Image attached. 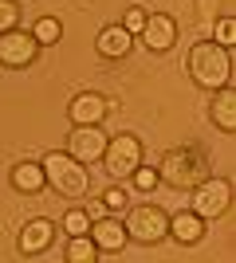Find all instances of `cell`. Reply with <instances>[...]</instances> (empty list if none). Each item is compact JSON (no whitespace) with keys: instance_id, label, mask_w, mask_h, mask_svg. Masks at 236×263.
Here are the masks:
<instances>
[{"instance_id":"cell-1","label":"cell","mask_w":236,"mask_h":263,"mask_svg":"<svg viewBox=\"0 0 236 263\" xmlns=\"http://www.w3.org/2000/svg\"><path fill=\"white\" fill-rule=\"evenodd\" d=\"M185 67H189L193 87H201V90H221L232 83V51L213 44V40L193 44L189 55H185Z\"/></svg>"},{"instance_id":"cell-2","label":"cell","mask_w":236,"mask_h":263,"mask_svg":"<svg viewBox=\"0 0 236 263\" xmlns=\"http://www.w3.org/2000/svg\"><path fill=\"white\" fill-rule=\"evenodd\" d=\"M154 169L169 189L189 193V189H197L205 177H209V157H205L197 145H173V149H166V154L157 157Z\"/></svg>"},{"instance_id":"cell-3","label":"cell","mask_w":236,"mask_h":263,"mask_svg":"<svg viewBox=\"0 0 236 263\" xmlns=\"http://www.w3.org/2000/svg\"><path fill=\"white\" fill-rule=\"evenodd\" d=\"M40 165H44L47 185L56 189L59 197L83 200V197L90 193V173H87V165L75 161L67 149H51V154H44V157H40Z\"/></svg>"},{"instance_id":"cell-4","label":"cell","mask_w":236,"mask_h":263,"mask_svg":"<svg viewBox=\"0 0 236 263\" xmlns=\"http://www.w3.org/2000/svg\"><path fill=\"white\" fill-rule=\"evenodd\" d=\"M126 240L134 243H161L169 236V212L157 209V204H134V209L122 216Z\"/></svg>"},{"instance_id":"cell-5","label":"cell","mask_w":236,"mask_h":263,"mask_svg":"<svg viewBox=\"0 0 236 263\" xmlns=\"http://www.w3.org/2000/svg\"><path fill=\"white\" fill-rule=\"evenodd\" d=\"M142 154L146 149H142V142L134 134H114V138H106V149H102V169L114 181H126L142 165Z\"/></svg>"},{"instance_id":"cell-6","label":"cell","mask_w":236,"mask_h":263,"mask_svg":"<svg viewBox=\"0 0 236 263\" xmlns=\"http://www.w3.org/2000/svg\"><path fill=\"white\" fill-rule=\"evenodd\" d=\"M189 197H193L189 209L201 220H216V216H225V212L232 209V181H221V177L209 173L197 189H189Z\"/></svg>"},{"instance_id":"cell-7","label":"cell","mask_w":236,"mask_h":263,"mask_svg":"<svg viewBox=\"0 0 236 263\" xmlns=\"http://www.w3.org/2000/svg\"><path fill=\"white\" fill-rule=\"evenodd\" d=\"M44 47L35 44L32 32H20V28H12V32H0V67H8V71H24V67H32L40 59Z\"/></svg>"},{"instance_id":"cell-8","label":"cell","mask_w":236,"mask_h":263,"mask_svg":"<svg viewBox=\"0 0 236 263\" xmlns=\"http://www.w3.org/2000/svg\"><path fill=\"white\" fill-rule=\"evenodd\" d=\"M102 149H106V130L102 126H71L67 134V154L83 165L102 161Z\"/></svg>"},{"instance_id":"cell-9","label":"cell","mask_w":236,"mask_h":263,"mask_svg":"<svg viewBox=\"0 0 236 263\" xmlns=\"http://www.w3.org/2000/svg\"><path fill=\"white\" fill-rule=\"evenodd\" d=\"M90 240H95V248H99V255H118L126 248V228L122 220L111 216V212H95L90 216Z\"/></svg>"},{"instance_id":"cell-10","label":"cell","mask_w":236,"mask_h":263,"mask_svg":"<svg viewBox=\"0 0 236 263\" xmlns=\"http://www.w3.org/2000/svg\"><path fill=\"white\" fill-rule=\"evenodd\" d=\"M111 114V99H102L99 90H79L67 102L71 126H102V118Z\"/></svg>"},{"instance_id":"cell-11","label":"cell","mask_w":236,"mask_h":263,"mask_svg":"<svg viewBox=\"0 0 236 263\" xmlns=\"http://www.w3.org/2000/svg\"><path fill=\"white\" fill-rule=\"evenodd\" d=\"M142 44L150 51H169V47L177 44V20L166 16V12H150L146 28H142Z\"/></svg>"},{"instance_id":"cell-12","label":"cell","mask_w":236,"mask_h":263,"mask_svg":"<svg viewBox=\"0 0 236 263\" xmlns=\"http://www.w3.org/2000/svg\"><path fill=\"white\" fill-rule=\"evenodd\" d=\"M51 240H56V224L44 216H35L24 224L20 232V255H28V259H35V255H44L47 248H51Z\"/></svg>"},{"instance_id":"cell-13","label":"cell","mask_w":236,"mask_h":263,"mask_svg":"<svg viewBox=\"0 0 236 263\" xmlns=\"http://www.w3.org/2000/svg\"><path fill=\"white\" fill-rule=\"evenodd\" d=\"M95 51H99L102 59H114V63H118V59H126V55L134 51V35L126 32L122 24H106V28L95 35Z\"/></svg>"},{"instance_id":"cell-14","label":"cell","mask_w":236,"mask_h":263,"mask_svg":"<svg viewBox=\"0 0 236 263\" xmlns=\"http://www.w3.org/2000/svg\"><path fill=\"white\" fill-rule=\"evenodd\" d=\"M209 118H213L216 130H225V134H236V90L232 83L221 90H213V102H209Z\"/></svg>"},{"instance_id":"cell-15","label":"cell","mask_w":236,"mask_h":263,"mask_svg":"<svg viewBox=\"0 0 236 263\" xmlns=\"http://www.w3.org/2000/svg\"><path fill=\"white\" fill-rule=\"evenodd\" d=\"M44 185H47V177H44V165L40 161H16L12 165V189H16V193L32 197V193H40Z\"/></svg>"},{"instance_id":"cell-16","label":"cell","mask_w":236,"mask_h":263,"mask_svg":"<svg viewBox=\"0 0 236 263\" xmlns=\"http://www.w3.org/2000/svg\"><path fill=\"white\" fill-rule=\"evenodd\" d=\"M169 236L177 243H197L205 236V220L197 216L193 209H185V212H173L169 216Z\"/></svg>"},{"instance_id":"cell-17","label":"cell","mask_w":236,"mask_h":263,"mask_svg":"<svg viewBox=\"0 0 236 263\" xmlns=\"http://www.w3.org/2000/svg\"><path fill=\"white\" fill-rule=\"evenodd\" d=\"M67 263H99V248L90 236H67V252H63Z\"/></svg>"},{"instance_id":"cell-18","label":"cell","mask_w":236,"mask_h":263,"mask_svg":"<svg viewBox=\"0 0 236 263\" xmlns=\"http://www.w3.org/2000/svg\"><path fill=\"white\" fill-rule=\"evenodd\" d=\"M32 35H35V44L40 47H51L63 40V24L56 20V16H40V20L32 24Z\"/></svg>"},{"instance_id":"cell-19","label":"cell","mask_w":236,"mask_h":263,"mask_svg":"<svg viewBox=\"0 0 236 263\" xmlns=\"http://www.w3.org/2000/svg\"><path fill=\"white\" fill-rule=\"evenodd\" d=\"M63 232H67V236H87L90 232V212L87 209H67L63 212Z\"/></svg>"},{"instance_id":"cell-20","label":"cell","mask_w":236,"mask_h":263,"mask_svg":"<svg viewBox=\"0 0 236 263\" xmlns=\"http://www.w3.org/2000/svg\"><path fill=\"white\" fill-rule=\"evenodd\" d=\"M213 44L228 47V51L236 47V16H221V20L213 24Z\"/></svg>"},{"instance_id":"cell-21","label":"cell","mask_w":236,"mask_h":263,"mask_svg":"<svg viewBox=\"0 0 236 263\" xmlns=\"http://www.w3.org/2000/svg\"><path fill=\"white\" fill-rule=\"evenodd\" d=\"M130 177H134V189H138V193H154V189L161 185V177H157V169H154V165H146V161L138 165V169H134Z\"/></svg>"},{"instance_id":"cell-22","label":"cell","mask_w":236,"mask_h":263,"mask_svg":"<svg viewBox=\"0 0 236 263\" xmlns=\"http://www.w3.org/2000/svg\"><path fill=\"white\" fill-rule=\"evenodd\" d=\"M20 0H0V32H12V28H20Z\"/></svg>"},{"instance_id":"cell-23","label":"cell","mask_w":236,"mask_h":263,"mask_svg":"<svg viewBox=\"0 0 236 263\" xmlns=\"http://www.w3.org/2000/svg\"><path fill=\"white\" fill-rule=\"evenodd\" d=\"M146 16H150V12L134 4V8H126V12H122V28H126L130 35H142V28H146Z\"/></svg>"},{"instance_id":"cell-24","label":"cell","mask_w":236,"mask_h":263,"mask_svg":"<svg viewBox=\"0 0 236 263\" xmlns=\"http://www.w3.org/2000/svg\"><path fill=\"white\" fill-rule=\"evenodd\" d=\"M102 204H106L111 212H122L126 204H130V197H126L122 189H106V193H102Z\"/></svg>"}]
</instances>
